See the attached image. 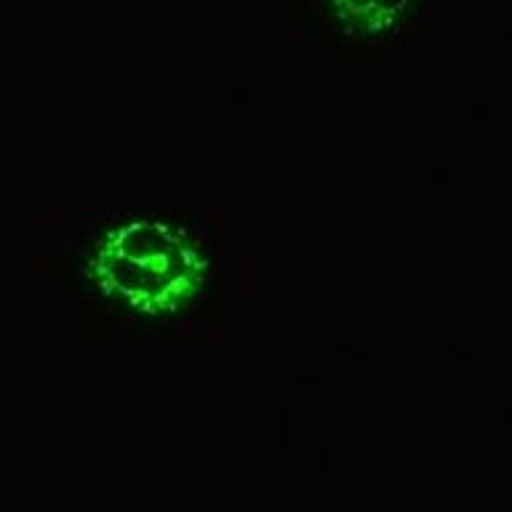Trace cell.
I'll return each instance as SVG.
<instances>
[{
    "label": "cell",
    "instance_id": "obj_2",
    "mask_svg": "<svg viewBox=\"0 0 512 512\" xmlns=\"http://www.w3.org/2000/svg\"><path fill=\"white\" fill-rule=\"evenodd\" d=\"M331 14L344 30L363 38H374L395 30L416 0H326Z\"/></svg>",
    "mask_w": 512,
    "mask_h": 512
},
{
    "label": "cell",
    "instance_id": "obj_1",
    "mask_svg": "<svg viewBox=\"0 0 512 512\" xmlns=\"http://www.w3.org/2000/svg\"><path fill=\"white\" fill-rule=\"evenodd\" d=\"M88 280L120 307L166 318L206 288L208 256L190 232L160 219H131L104 230L88 256Z\"/></svg>",
    "mask_w": 512,
    "mask_h": 512
}]
</instances>
